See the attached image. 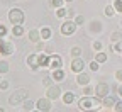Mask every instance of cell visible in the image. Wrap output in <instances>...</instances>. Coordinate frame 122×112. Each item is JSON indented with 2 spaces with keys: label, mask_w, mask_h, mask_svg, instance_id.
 I'll use <instances>...</instances> for the list:
<instances>
[{
  "label": "cell",
  "mask_w": 122,
  "mask_h": 112,
  "mask_svg": "<svg viewBox=\"0 0 122 112\" xmlns=\"http://www.w3.org/2000/svg\"><path fill=\"white\" fill-rule=\"evenodd\" d=\"M53 82H54L53 76H44V78H42V87L48 88V87H51V85H53Z\"/></svg>",
  "instance_id": "f546056e"
},
{
  "label": "cell",
  "mask_w": 122,
  "mask_h": 112,
  "mask_svg": "<svg viewBox=\"0 0 122 112\" xmlns=\"http://www.w3.org/2000/svg\"><path fill=\"white\" fill-rule=\"evenodd\" d=\"M24 21H25L24 10H20L19 7H14V9L9 10V22H10L12 26H15V24H24Z\"/></svg>",
  "instance_id": "7a4b0ae2"
},
{
  "label": "cell",
  "mask_w": 122,
  "mask_h": 112,
  "mask_svg": "<svg viewBox=\"0 0 122 112\" xmlns=\"http://www.w3.org/2000/svg\"><path fill=\"white\" fill-rule=\"evenodd\" d=\"M65 2H73V0H65Z\"/></svg>",
  "instance_id": "f6af8a7d"
},
{
  "label": "cell",
  "mask_w": 122,
  "mask_h": 112,
  "mask_svg": "<svg viewBox=\"0 0 122 112\" xmlns=\"http://www.w3.org/2000/svg\"><path fill=\"white\" fill-rule=\"evenodd\" d=\"M68 19H75V12L68 9Z\"/></svg>",
  "instance_id": "b9f144b4"
},
{
  "label": "cell",
  "mask_w": 122,
  "mask_h": 112,
  "mask_svg": "<svg viewBox=\"0 0 122 112\" xmlns=\"http://www.w3.org/2000/svg\"><path fill=\"white\" fill-rule=\"evenodd\" d=\"M63 4H65V0H51V7H54V9L63 7Z\"/></svg>",
  "instance_id": "836d02e7"
},
{
  "label": "cell",
  "mask_w": 122,
  "mask_h": 112,
  "mask_svg": "<svg viewBox=\"0 0 122 112\" xmlns=\"http://www.w3.org/2000/svg\"><path fill=\"white\" fill-rule=\"evenodd\" d=\"M114 110H115V112H122V100H117V102H115Z\"/></svg>",
  "instance_id": "8d00e7d4"
},
{
  "label": "cell",
  "mask_w": 122,
  "mask_h": 112,
  "mask_svg": "<svg viewBox=\"0 0 122 112\" xmlns=\"http://www.w3.org/2000/svg\"><path fill=\"white\" fill-rule=\"evenodd\" d=\"M122 39V32L120 31H114V32L110 34V43L114 44V43H117V41H120Z\"/></svg>",
  "instance_id": "d4e9b609"
},
{
  "label": "cell",
  "mask_w": 122,
  "mask_h": 112,
  "mask_svg": "<svg viewBox=\"0 0 122 112\" xmlns=\"http://www.w3.org/2000/svg\"><path fill=\"white\" fill-rule=\"evenodd\" d=\"M36 46H37V51H44V48H46V46H44V44H42L41 41H39V43H37Z\"/></svg>",
  "instance_id": "60d3db41"
},
{
  "label": "cell",
  "mask_w": 122,
  "mask_h": 112,
  "mask_svg": "<svg viewBox=\"0 0 122 112\" xmlns=\"http://www.w3.org/2000/svg\"><path fill=\"white\" fill-rule=\"evenodd\" d=\"M53 100L46 95V97H41V99H37L36 100V109L39 110V112H49L51 109H53V104H51Z\"/></svg>",
  "instance_id": "5b68a950"
},
{
  "label": "cell",
  "mask_w": 122,
  "mask_h": 112,
  "mask_svg": "<svg viewBox=\"0 0 122 112\" xmlns=\"http://www.w3.org/2000/svg\"><path fill=\"white\" fill-rule=\"evenodd\" d=\"M120 24H122V21H120Z\"/></svg>",
  "instance_id": "7dc6e473"
},
{
  "label": "cell",
  "mask_w": 122,
  "mask_h": 112,
  "mask_svg": "<svg viewBox=\"0 0 122 112\" xmlns=\"http://www.w3.org/2000/svg\"><path fill=\"white\" fill-rule=\"evenodd\" d=\"M109 92H110V87H109V83H105V82H100V83L95 87V93H93V95H95L97 99H100V100H102V99L105 97V95H109Z\"/></svg>",
  "instance_id": "52a82bcc"
},
{
  "label": "cell",
  "mask_w": 122,
  "mask_h": 112,
  "mask_svg": "<svg viewBox=\"0 0 122 112\" xmlns=\"http://www.w3.org/2000/svg\"><path fill=\"white\" fill-rule=\"evenodd\" d=\"M51 76H53L54 82L61 83V82H65V78H66V71H65L63 68H56V70L51 71Z\"/></svg>",
  "instance_id": "8fae6325"
},
{
  "label": "cell",
  "mask_w": 122,
  "mask_h": 112,
  "mask_svg": "<svg viewBox=\"0 0 122 112\" xmlns=\"http://www.w3.org/2000/svg\"><path fill=\"white\" fill-rule=\"evenodd\" d=\"M115 102H117V99L114 97V95H105V97L102 99V105L105 107V109H114V105H115Z\"/></svg>",
  "instance_id": "e0dca14e"
},
{
  "label": "cell",
  "mask_w": 122,
  "mask_h": 112,
  "mask_svg": "<svg viewBox=\"0 0 122 112\" xmlns=\"http://www.w3.org/2000/svg\"><path fill=\"white\" fill-rule=\"evenodd\" d=\"M36 109V102L34 100H30V99H25L24 102H22V110H25V112H30V110H34Z\"/></svg>",
  "instance_id": "44dd1931"
},
{
  "label": "cell",
  "mask_w": 122,
  "mask_h": 112,
  "mask_svg": "<svg viewBox=\"0 0 122 112\" xmlns=\"http://www.w3.org/2000/svg\"><path fill=\"white\" fill-rule=\"evenodd\" d=\"M117 93H119V97H122V85L117 88Z\"/></svg>",
  "instance_id": "7bdbcfd3"
},
{
  "label": "cell",
  "mask_w": 122,
  "mask_h": 112,
  "mask_svg": "<svg viewBox=\"0 0 122 112\" xmlns=\"http://www.w3.org/2000/svg\"><path fill=\"white\" fill-rule=\"evenodd\" d=\"M49 63H51V54L48 53H39V66L41 68H49Z\"/></svg>",
  "instance_id": "9a60e30c"
},
{
  "label": "cell",
  "mask_w": 122,
  "mask_h": 112,
  "mask_svg": "<svg viewBox=\"0 0 122 112\" xmlns=\"http://www.w3.org/2000/svg\"><path fill=\"white\" fill-rule=\"evenodd\" d=\"M7 34H9V29H7V26L5 24H0V37H7Z\"/></svg>",
  "instance_id": "4dcf8cb0"
},
{
  "label": "cell",
  "mask_w": 122,
  "mask_h": 112,
  "mask_svg": "<svg viewBox=\"0 0 122 112\" xmlns=\"http://www.w3.org/2000/svg\"><path fill=\"white\" fill-rule=\"evenodd\" d=\"M0 88H2V90H7V88H9V80H4V78H2V82H0Z\"/></svg>",
  "instance_id": "74e56055"
},
{
  "label": "cell",
  "mask_w": 122,
  "mask_h": 112,
  "mask_svg": "<svg viewBox=\"0 0 122 112\" xmlns=\"http://www.w3.org/2000/svg\"><path fill=\"white\" fill-rule=\"evenodd\" d=\"M115 78L122 83V70H117V71H115Z\"/></svg>",
  "instance_id": "ab89813d"
},
{
  "label": "cell",
  "mask_w": 122,
  "mask_h": 112,
  "mask_svg": "<svg viewBox=\"0 0 122 112\" xmlns=\"http://www.w3.org/2000/svg\"><path fill=\"white\" fill-rule=\"evenodd\" d=\"M81 92H83V95H93V93H95V88L88 83V85H85V87H83V90H81Z\"/></svg>",
  "instance_id": "83f0119b"
},
{
  "label": "cell",
  "mask_w": 122,
  "mask_h": 112,
  "mask_svg": "<svg viewBox=\"0 0 122 112\" xmlns=\"http://www.w3.org/2000/svg\"><path fill=\"white\" fill-rule=\"evenodd\" d=\"M53 49H54V48H53L51 44H48V46L44 48V53H48V54H53Z\"/></svg>",
  "instance_id": "f35d334b"
},
{
  "label": "cell",
  "mask_w": 122,
  "mask_h": 112,
  "mask_svg": "<svg viewBox=\"0 0 122 112\" xmlns=\"http://www.w3.org/2000/svg\"><path fill=\"white\" fill-rule=\"evenodd\" d=\"M27 88H17L15 92H12V95L9 97V104L10 105H17V104H22L25 99H27Z\"/></svg>",
  "instance_id": "3957f363"
},
{
  "label": "cell",
  "mask_w": 122,
  "mask_h": 112,
  "mask_svg": "<svg viewBox=\"0 0 122 112\" xmlns=\"http://www.w3.org/2000/svg\"><path fill=\"white\" fill-rule=\"evenodd\" d=\"M92 46H93V49H95V51H102V49H103V43L98 41V39L93 41V44H92Z\"/></svg>",
  "instance_id": "d6a6232c"
},
{
  "label": "cell",
  "mask_w": 122,
  "mask_h": 112,
  "mask_svg": "<svg viewBox=\"0 0 122 112\" xmlns=\"http://www.w3.org/2000/svg\"><path fill=\"white\" fill-rule=\"evenodd\" d=\"M61 90L59 88V85H51V87H48V90H46V95L51 99V100H56V99H59L61 97Z\"/></svg>",
  "instance_id": "30bf717a"
},
{
  "label": "cell",
  "mask_w": 122,
  "mask_h": 112,
  "mask_svg": "<svg viewBox=\"0 0 122 112\" xmlns=\"http://www.w3.org/2000/svg\"><path fill=\"white\" fill-rule=\"evenodd\" d=\"M61 99H63V102H65L66 105H71V104L76 100V95H75V92H65L63 95H61Z\"/></svg>",
  "instance_id": "ac0fdd59"
},
{
  "label": "cell",
  "mask_w": 122,
  "mask_h": 112,
  "mask_svg": "<svg viewBox=\"0 0 122 112\" xmlns=\"http://www.w3.org/2000/svg\"><path fill=\"white\" fill-rule=\"evenodd\" d=\"M88 66H90V70H92V71H98L100 63H98L97 59H93V61H90V65H88Z\"/></svg>",
  "instance_id": "1f68e13d"
},
{
  "label": "cell",
  "mask_w": 122,
  "mask_h": 112,
  "mask_svg": "<svg viewBox=\"0 0 122 112\" xmlns=\"http://www.w3.org/2000/svg\"><path fill=\"white\" fill-rule=\"evenodd\" d=\"M88 29H90V32H93V34H98V32H102L103 26H102V22H100V21L93 19V21H90V24H88Z\"/></svg>",
  "instance_id": "2e32d148"
},
{
  "label": "cell",
  "mask_w": 122,
  "mask_h": 112,
  "mask_svg": "<svg viewBox=\"0 0 122 112\" xmlns=\"http://www.w3.org/2000/svg\"><path fill=\"white\" fill-rule=\"evenodd\" d=\"M15 53V44L12 43V41H7V39H4V43H2V46H0V56H10V54H14Z\"/></svg>",
  "instance_id": "8992f818"
},
{
  "label": "cell",
  "mask_w": 122,
  "mask_h": 112,
  "mask_svg": "<svg viewBox=\"0 0 122 112\" xmlns=\"http://www.w3.org/2000/svg\"><path fill=\"white\" fill-rule=\"evenodd\" d=\"M27 66L32 70V71H39L41 66H39V53H32L27 56Z\"/></svg>",
  "instance_id": "ba28073f"
},
{
  "label": "cell",
  "mask_w": 122,
  "mask_h": 112,
  "mask_svg": "<svg viewBox=\"0 0 122 112\" xmlns=\"http://www.w3.org/2000/svg\"><path fill=\"white\" fill-rule=\"evenodd\" d=\"M12 36L14 37H22L24 36V24H15L12 27Z\"/></svg>",
  "instance_id": "ffe728a7"
},
{
  "label": "cell",
  "mask_w": 122,
  "mask_h": 112,
  "mask_svg": "<svg viewBox=\"0 0 122 112\" xmlns=\"http://www.w3.org/2000/svg\"><path fill=\"white\" fill-rule=\"evenodd\" d=\"M70 68H71L73 73H80V71L85 70V61L81 58H71V66Z\"/></svg>",
  "instance_id": "9c48e42d"
},
{
  "label": "cell",
  "mask_w": 122,
  "mask_h": 112,
  "mask_svg": "<svg viewBox=\"0 0 122 112\" xmlns=\"http://www.w3.org/2000/svg\"><path fill=\"white\" fill-rule=\"evenodd\" d=\"M56 17H58V19H65V17H68V9H65V7L56 9Z\"/></svg>",
  "instance_id": "cb8c5ba5"
},
{
  "label": "cell",
  "mask_w": 122,
  "mask_h": 112,
  "mask_svg": "<svg viewBox=\"0 0 122 112\" xmlns=\"http://www.w3.org/2000/svg\"><path fill=\"white\" fill-rule=\"evenodd\" d=\"M112 51H114V53H120V54H122V39L112 44Z\"/></svg>",
  "instance_id": "4316f807"
},
{
  "label": "cell",
  "mask_w": 122,
  "mask_h": 112,
  "mask_svg": "<svg viewBox=\"0 0 122 112\" xmlns=\"http://www.w3.org/2000/svg\"><path fill=\"white\" fill-rule=\"evenodd\" d=\"M81 53H83V49H81L80 46H73V48H71V51H70L71 58H80V56H81Z\"/></svg>",
  "instance_id": "603a6c76"
},
{
  "label": "cell",
  "mask_w": 122,
  "mask_h": 112,
  "mask_svg": "<svg viewBox=\"0 0 122 112\" xmlns=\"http://www.w3.org/2000/svg\"><path fill=\"white\" fill-rule=\"evenodd\" d=\"M27 39H29L30 43L37 44L39 41H42V37H41V31H39V29H32V31H29V32H27Z\"/></svg>",
  "instance_id": "4fadbf2b"
},
{
  "label": "cell",
  "mask_w": 122,
  "mask_h": 112,
  "mask_svg": "<svg viewBox=\"0 0 122 112\" xmlns=\"http://www.w3.org/2000/svg\"><path fill=\"white\" fill-rule=\"evenodd\" d=\"M76 29H78V24H76L73 19H66L63 24H61L59 32L63 34V36H73L76 32Z\"/></svg>",
  "instance_id": "277c9868"
},
{
  "label": "cell",
  "mask_w": 122,
  "mask_h": 112,
  "mask_svg": "<svg viewBox=\"0 0 122 112\" xmlns=\"http://www.w3.org/2000/svg\"><path fill=\"white\" fill-rule=\"evenodd\" d=\"M0 82H2V78H0Z\"/></svg>",
  "instance_id": "bcb514c9"
},
{
  "label": "cell",
  "mask_w": 122,
  "mask_h": 112,
  "mask_svg": "<svg viewBox=\"0 0 122 112\" xmlns=\"http://www.w3.org/2000/svg\"><path fill=\"white\" fill-rule=\"evenodd\" d=\"M49 68L51 70H56V68H63V58L59 54H51V63H49Z\"/></svg>",
  "instance_id": "7c38bea8"
},
{
  "label": "cell",
  "mask_w": 122,
  "mask_h": 112,
  "mask_svg": "<svg viewBox=\"0 0 122 112\" xmlns=\"http://www.w3.org/2000/svg\"><path fill=\"white\" fill-rule=\"evenodd\" d=\"M90 75H86L85 71H80V73H76V83H78L80 87H85V85H88L90 83Z\"/></svg>",
  "instance_id": "5bb4252c"
},
{
  "label": "cell",
  "mask_w": 122,
  "mask_h": 112,
  "mask_svg": "<svg viewBox=\"0 0 122 112\" xmlns=\"http://www.w3.org/2000/svg\"><path fill=\"white\" fill-rule=\"evenodd\" d=\"M39 31H41V37H42V41H49V39H51V36H53V31H51V27L44 26V27H41Z\"/></svg>",
  "instance_id": "d6986e66"
},
{
  "label": "cell",
  "mask_w": 122,
  "mask_h": 112,
  "mask_svg": "<svg viewBox=\"0 0 122 112\" xmlns=\"http://www.w3.org/2000/svg\"><path fill=\"white\" fill-rule=\"evenodd\" d=\"M95 59L102 65V63H105V61H107V54H105L103 51H97V53H95Z\"/></svg>",
  "instance_id": "484cf974"
},
{
  "label": "cell",
  "mask_w": 122,
  "mask_h": 112,
  "mask_svg": "<svg viewBox=\"0 0 122 112\" xmlns=\"http://www.w3.org/2000/svg\"><path fill=\"white\" fill-rule=\"evenodd\" d=\"M100 105H102V100L97 99L95 95H83V97L78 100V109L81 112H86V110H100Z\"/></svg>",
  "instance_id": "6da1fadb"
},
{
  "label": "cell",
  "mask_w": 122,
  "mask_h": 112,
  "mask_svg": "<svg viewBox=\"0 0 122 112\" xmlns=\"http://www.w3.org/2000/svg\"><path fill=\"white\" fill-rule=\"evenodd\" d=\"M76 24H78V26H83L85 24V17H83V15H75V19H73Z\"/></svg>",
  "instance_id": "e575fe53"
},
{
  "label": "cell",
  "mask_w": 122,
  "mask_h": 112,
  "mask_svg": "<svg viewBox=\"0 0 122 112\" xmlns=\"http://www.w3.org/2000/svg\"><path fill=\"white\" fill-rule=\"evenodd\" d=\"M2 43H4V37H0V46H2Z\"/></svg>",
  "instance_id": "ee69618b"
},
{
  "label": "cell",
  "mask_w": 122,
  "mask_h": 112,
  "mask_svg": "<svg viewBox=\"0 0 122 112\" xmlns=\"http://www.w3.org/2000/svg\"><path fill=\"white\" fill-rule=\"evenodd\" d=\"M115 12H117V10H115L114 5H107V7H105V15H107V17H114Z\"/></svg>",
  "instance_id": "f1b7e54d"
},
{
  "label": "cell",
  "mask_w": 122,
  "mask_h": 112,
  "mask_svg": "<svg viewBox=\"0 0 122 112\" xmlns=\"http://www.w3.org/2000/svg\"><path fill=\"white\" fill-rule=\"evenodd\" d=\"M114 7H115L117 12L122 14V0H114Z\"/></svg>",
  "instance_id": "d590c367"
},
{
  "label": "cell",
  "mask_w": 122,
  "mask_h": 112,
  "mask_svg": "<svg viewBox=\"0 0 122 112\" xmlns=\"http://www.w3.org/2000/svg\"><path fill=\"white\" fill-rule=\"evenodd\" d=\"M10 70V65H9V61L4 58V59H0V75H5L7 71Z\"/></svg>",
  "instance_id": "7402d4cb"
}]
</instances>
